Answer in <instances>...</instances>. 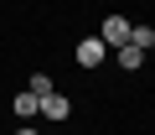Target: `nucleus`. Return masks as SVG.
I'll return each instance as SVG.
<instances>
[{
	"instance_id": "f03ea898",
	"label": "nucleus",
	"mask_w": 155,
	"mask_h": 135,
	"mask_svg": "<svg viewBox=\"0 0 155 135\" xmlns=\"http://www.w3.org/2000/svg\"><path fill=\"white\" fill-rule=\"evenodd\" d=\"M104 57H109V47L98 36H83V42H78V62H83V68H98Z\"/></svg>"
},
{
	"instance_id": "20e7f679",
	"label": "nucleus",
	"mask_w": 155,
	"mask_h": 135,
	"mask_svg": "<svg viewBox=\"0 0 155 135\" xmlns=\"http://www.w3.org/2000/svg\"><path fill=\"white\" fill-rule=\"evenodd\" d=\"M41 114H47V119H52V125H62V119H67V114H72V104H67V94H57V88H52V94H47V99H41Z\"/></svg>"
},
{
	"instance_id": "6e6552de",
	"label": "nucleus",
	"mask_w": 155,
	"mask_h": 135,
	"mask_svg": "<svg viewBox=\"0 0 155 135\" xmlns=\"http://www.w3.org/2000/svg\"><path fill=\"white\" fill-rule=\"evenodd\" d=\"M16 135H41V130H31V125H21V130H16Z\"/></svg>"
},
{
	"instance_id": "7ed1b4c3",
	"label": "nucleus",
	"mask_w": 155,
	"mask_h": 135,
	"mask_svg": "<svg viewBox=\"0 0 155 135\" xmlns=\"http://www.w3.org/2000/svg\"><path fill=\"white\" fill-rule=\"evenodd\" d=\"M11 114H16V119H36V114H41V99H36L31 88H21V94L11 99Z\"/></svg>"
},
{
	"instance_id": "39448f33",
	"label": "nucleus",
	"mask_w": 155,
	"mask_h": 135,
	"mask_svg": "<svg viewBox=\"0 0 155 135\" xmlns=\"http://www.w3.org/2000/svg\"><path fill=\"white\" fill-rule=\"evenodd\" d=\"M114 57H119V68H129V73H134V68H145V52H140L134 42H124V47H114Z\"/></svg>"
},
{
	"instance_id": "423d86ee",
	"label": "nucleus",
	"mask_w": 155,
	"mask_h": 135,
	"mask_svg": "<svg viewBox=\"0 0 155 135\" xmlns=\"http://www.w3.org/2000/svg\"><path fill=\"white\" fill-rule=\"evenodd\" d=\"M129 42L140 52H155V26H129Z\"/></svg>"
},
{
	"instance_id": "f257e3e1",
	"label": "nucleus",
	"mask_w": 155,
	"mask_h": 135,
	"mask_svg": "<svg viewBox=\"0 0 155 135\" xmlns=\"http://www.w3.org/2000/svg\"><path fill=\"white\" fill-rule=\"evenodd\" d=\"M129 26H134L129 16H104V26H98V42L114 52V47H124V42H129Z\"/></svg>"
},
{
	"instance_id": "0eeeda50",
	"label": "nucleus",
	"mask_w": 155,
	"mask_h": 135,
	"mask_svg": "<svg viewBox=\"0 0 155 135\" xmlns=\"http://www.w3.org/2000/svg\"><path fill=\"white\" fill-rule=\"evenodd\" d=\"M26 88H31L36 99H47V94H52V78H47V73H31V83H26Z\"/></svg>"
}]
</instances>
